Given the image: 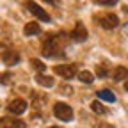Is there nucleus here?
<instances>
[{
    "label": "nucleus",
    "mask_w": 128,
    "mask_h": 128,
    "mask_svg": "<svg viewBox=\"0 0 128 128\" xmlns=\"http://www.w3.org/2000/svg\"><path fill=\"white\" fill-rule=\"evenodd\" d=\"M64 46H66V34H46L43 39L41 54L44 57H64Z\"/></svg>",
    "instance_id": "f257e3e1"
},
{
    "label": "nucleus",
    "mask_w": 128,
    "mask_h": 128,
    "mask_svg": "<svg viewBox=\"0 0 128 128\" xmlns=\"http://www.w3.org/2000/svg\"><path fill=\"white\" fill-rule=\"evenodd\" d=\"M94 22H98L100 27L107 28V30H112L119 25V18L114 14V12H100L94 16Z\"/></svg>",
    "instance_id": "f03ea898"
},
{
    "label": "nucleus",
    "mask_w": 128,
    "mask_h": 128,
    "mask_svg": "<svg viewBox=\"0 0 128 128\" xmlns=\"http://www.w3.org/2000/svg\"><path fill=\"white\" fill-rule=\"evenodd\" d=\"M54 116L60 121H71L73 119V108L68 103L57 102V103H54Z\"/></svg>",
    "instance_id": "7ed1b4c3"
},
{
    "label": "nucleus",
    "mask_w": 128,
    "mask_h": 128,
    "mask_svg": "<svg viewBox=\"0 0 128 128\" xmlns=\"http://www.w3.org/2000/svg\"><path fill=\"white\" fill-rule=\"evenodd\" d=\"M23 6L36 16V18L39 20V22H44V23H50L52 22V18H50V14H48L39 4H36V2H23Z\"/></svg>",
    "instance_id": "20e7f679"
},
{
    "label": "nucleus",
    "mask_w": 128,
    "mask_h": 128,
    "mask_svg": "<svg viewBox=\"0 0 128 128\" xmlns=\"http://www.w3.org/2000/svg\"><path fill=\"white\" fill-rule=\"evenodd\" d=\"M54 73L66 78V80H71L76 75V64H57L54 68Z\"/></svg>",
    "instance_id": "39448f33"
},
{
    "label": "nucleus",
    "mask_w": 128,
    "mask_h": 128,
    "mask_svg": "<svg viewBox=\"0 0 128 128\" xmlns=\"http://www.w3.org/2000/svg\"><path fill=\"white\" fill-rule=\"evenodd\" d=\"M68 36H70V39H73V41H76V43H82V41L87 39V28H86L84 23L76 22L75 27L71 28V32H70Z\"/></svg>",
    "instance_id": "423d86ee"
},
{
    "label": "nucleus",
    "mask_w": 128,
    "mask_h": 128,
    "mask_svg": "<svg viewBox=\"0 0 128 128\" xmlns=\"http://www.w3.org/2000/svg\"><path fill=\"white\" fill-rule=\"evenodd\" d=\"M6 108H7V112H9V114L20 116V114H23V112L27 110V102H25L23 98H16V100L9 102V105H7Z\"/></svg>",
    "instance_id": "0eeeda50"
},
{
    "label": "nucleus",
    "mask_w": 128,
    "mask_h": 128,
    "mask_svg": "<svg viewBox=\"0 0 128 128\" xmlns=\"http://www.w3.org/2000/svg\"><path fill=\"white\" fill-rule=\"evenodd\" d=\"M0 128H27V124H25V121H22L18 118L4 116V118H0Z\"/></svg>",
    "instance_id": "6e6552de"
},
{
    "label": "nucleus",
    "mask_w": 128,
    "mask_h": 128,
    "mask_svg": "<svg viewBox=\"0 0 128 128\" xmlns=\"http://www.w3.org/2000/svg\"><path fill=\"white\" fill-rule=\"evenodd\" d=\"M2 60L7 64V66H14V64L20 62V54L16 50H4L2 52Z\"/></svg>",
    "instance_id": "1a4fd4ad"
},
{
    "label": "nucleus",
    "mask_w": 128,
    "mask_h": 128,
    "mask_svg": "<svg viewBox=\"0 0 128 128\" xmlns=\"http://www.w3.org/2000/svg\"><path fill=\"white\" fill-rule=\"evenodd\" d=\"M39 32H41V27L38 25V22H28L25 27H23V34L25 36H38L39 34Z\"/></svg>",
    "instance_id": "9d476101"
},
{
    "label": "nucleus",
    "mask_w": 128,
    "mask_h": 128,
    "mask_svg": "<svg viewBox=\"0 0 128 128\" xmlns=\"http://www.w3.org/2000/svg\"><path fill=\"white\" fill-rule=\"evenodd\" d=\"M112 80H116V82H121V80H128V70L124 66H118L114 70V73H112Z\"/></svg>",
    "instance_id": "9b49d317"
},
{
    "label": "nucleus",
    "mask_w": 128,
    "mask_h": 128,
    "mask_svg": "<svg viewBox=\"0 0 128 128\" xmlns=\"http://www.w3.org/2000/svg\"><path fill=\"white\" fill-rule=\"evenodd\" d=\"M36 82L43 87H52L54 86V78L48 76V75H43V73H38L36 75Z\"/></svg>",
    "instance_id": "f8f14e48"
},
{
    "label": "nucleus",
    "mask_w": 128,
    "mask_h": 128,
    "mask_svg": "<svg viewBox=\"0 0 128 128\" xmlns=\"http://www.w3.org/2000/svg\"><path fill=\"white\" fill-rule=\"evenodd\" d=\"M96 94H98V98H102V100H105V102H110V103L116 102V94L112 92L110 89H100Z\"/></svg>",
    "instance_id": "ddd939ff"
},
{
    "label": "nucleus",
    "mask_w": 128,
    "mask_h": 128,
    "mask_svg": "<svg viewBox=\"0 0 128 128\" xmlns=\"http://www.w3.org/2000/svg\"><path fill=\"white\" fill-rule=\"evenodd\" d=\"M44 102H46V96H41L39 92H32V105H34V108H43V105H44Z\"/></svg>",
    "instance_id": "4468645a"
},
{
    "label": "nucleus",
    "mask_w": 128,
    "mask_h": 128,
    "mask_svg": "<svg viewBox=\"0 0 128 128\" xmlns=\"http://www.w3.org/2000/svg\"><path fill=\"white\" fill-rule=\"evenodd\" d=\"M91 110L94 112V114H100V116H105L107 114V107H103L102 102H91Z\"/></svg>",
    "instance_id": "2eb2a0df"
},
{
    "label": "nucleus",
    "mask_w": 128,
    "mask_h": 128,
    "mask_svg": "<svg viewBox=\"0 0 128 128\" xmlns=\"http://www.w3.org/2000/svg\"><path fill=\"white\" fill-rule=\"evenodd\" d=\"M78 80H80V82H84V84H92L94 75L91 71H80L78 73Z\"/></svg>",
    "instance_id": "dca6fc26"
},
{
    "label": "nucleus",
    "mask_w": 128,
    "mask_h": 128,
    "mask_svg": "<svg viewBox=\"0 0 128 128\" xmlns=\"http://www.w3.org/2000/svg\"><path fill=\"white\" fill-rule=\"evenodd\" d=\"M108 64H98L96 66V76L98 78H107L108 76Z\"/></svg>",
    "instance_id": "f3484780"
},
{
    "label": "nucleus",
    "mask_w": 128,
    "mask_h": 128,
    "mask_svg": "<svg viewBox=\"0 0 128 128\" xmlns=\"http://www.w3.org/2000/svg\"><path fill=\"white\" fill-rule=\"evenodd\" d=\"M30 64H32V68H34L38 73H43V71L46 70V66H44L41 60H38V59H30Z\"/></svg>",
    "instance_id": "a211bd4d"
},
{
    "label": "nucleus",
    "mask_w": 128,
    "mask_h": 128,
    "mask_svg": "<svg viewBox=\"0 0 128 128\" xmlns=\"http://www.w3.org/2000/svg\"><path fill=\"white\" fill-rule=\"evenodd\" d=\"M96 6H116V0H94Z\"/></svg>",
    "instance_id": "6ab92c4d"
},
{
    "label": "nucleus",
    "mask_w": 128,
    "mask_h": 128,
    "mask_svg": "<svg viewBox=\"0 0 128 128\" xmlns=\"http://www.w3.org/2000/svg\"><path fill=\"white\" fill-rule=\"evenodd\" d=\"M11 80V75L9 73H0V84H7Z\"/></svg>",
    "instance_id": "aec40b11"
},
{
    "label": "nucleus",
    "mask_w": 128,
    "mask_h": 128,
    "mask_svg": "<svg viewBox=\"0 0 128 128\" xmlns=\"http://www.w3.org/2000/svg\"><path fill=\"white\" fill-rule=\"evenodd\" d=\"M59 89H60V92H62V94H71V92H73V89H71L70 86H64V84H62Z\"/></svg>",
    "instance_id": "412c9836"
},
{
    "label": "nucleus",
    "mask_w": 128,
    "mask_h": 128,
    "mask_svg": "<svg viewBox=\"0 0 128 128\" xmlns=\"http://www.w3.org/2000/svg\"><path fill=\"white\" fill-rule=\"evenodd\" d=\"M98 128H116L112 124H107V123H98Z\"/></svg>",
    "instance_id": "4be33fe9"
},
{
    "label": "nucleus",
    "mask_w": 128,
    "mask_h": 128,
    "mask_svg": "<svg viewBox=\"0 0 128 128\" xmlns=\"http://www.w3.org/2000/svg\"><path fill=\"white\" fill-rule=\"evenodd\" d=\"M124 89H126V92H128V80L124 82Z\"/></svg>",
    "instance_id": "5701e85b"
},
{
    "label": "nucleus",
    "mask_w": 128,
    "mask_h": 128,
    "mask_svg": "<svg viewBox=\"0 0 128 128\" xmlns=\"http://www.w3.org/2000/svg\"><path fill=\"white\" fill-rule=\"evenodd\" d=\"M123 11H124V12H128V6H123Z\"/></svg>",
    "instance_id": "b1692460"
},
{
    "label": "nucleus",
    "mask_w": 128,
    "mask_h": 128,
    "mask_svg": "<svg viewBox=\"0 0 128 128\" xmlns=\"http://www.w3.org/2000/svg\"><path fill=\"white\" fill-rule=\"evenodd\" d=\"M50 128H60V126H50Z\"/></svg>",
    "instance_id": "393cba45"
}]
</instances>
